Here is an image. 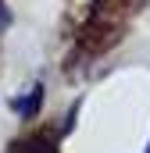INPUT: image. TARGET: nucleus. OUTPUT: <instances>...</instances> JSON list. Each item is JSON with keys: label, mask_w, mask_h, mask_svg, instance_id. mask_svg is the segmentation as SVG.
Here are the masks:
<instances>
[{"label": "nucleus", "mask_w": 150, "mask_h": 153, "mask_svg": "<svg viewBox=\"0 0 150 153\" xmlns=\"http://www.w3.org/2000/svg\"><path fill=\"white\" fill-rule=\"evenodd\" d=\"M147 153H150V146H147Z\"/></svg>", "instance_id": "5"}, {"label": "nucleus", "mask_w": 150, "mask_h": 153, "mask_svg": "<svg viewBox=\"0 0 150 153\" xmlns=\"http://www.w3.org/2000/svg\"><path fill=\"white\" fill-rule=\"evenodd\" d=\"M132 4H136V0H93L79 43H82L86 50H93V53H100L104 46H111L114 39H118V29H122L125 14L132 11Z\"/></svg>", "instance_id": "1"}, {"label": "nucleus", "mask_w": 150, "mask_h": 153, "mask_svg": "<svg viewBox=\"0 0 150 153\" xmlns=\"http://www.w3.org/2000/svg\"><path fill=\"white\" fill-rule=\"evenodd\" d=\"M7 25H11V11H7V7H4V4H0V32H4V29H7Z\"/></svg>", "instance_id": "4"}, {"label": "nucleus", "mask_w": 150, "mask_h": 153, "mask_svg": "<svg viewBox=\"0 0 150 153\" xmlns=\"http://www.w3.org/2000/svg\"><path fill=\"white\" fill-rule=\"evenodd\" d=\"M39 103H43V89H32V93H29V100H18V103H14V107H18V114H25V117H32L39 111Z\"/></svg>", "instance_id": "3"}, {"label": "nucleus", "mask_w": 150, "mask_h": 153, "mask_svg": "<svg viewBox=\"0 0 150 153\" xmlns=\"http://www.w3.org/2000/svg\"><path fill=\"white\" fill-rule=\"evenodd\" d=\"M14 153H57V146H54L50 135H29L14 146Z\"/></svg>", "instance_id": "2"}]
</instances>
